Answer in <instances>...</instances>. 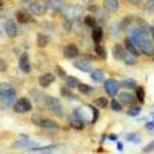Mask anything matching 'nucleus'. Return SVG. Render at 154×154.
I'll use <instances>...</instances> for the list:
<instances>
[{"mask_svg":"<svg viewBox=\"0 0 154 154\" xmlns=\"http://www.w3.org/2000/svg\"><path fill=\"white\" fill-rule=\"evenodd\" d=\"M91 79L94 82H105V74L102 69H94L91 71Z\"/></svg>","mask_w":154,"mask_h":154,"instance_id":"obj_23","label":"nucleus"},{"mask_svg":"<svg viewBox=\"0 0 154 154\" xmlns=\"http://www.w3.org/2000/svg\"><path fill=\"white\" fill-rule=\"evenodd\" d=\"M85 25L86 26H89V28H94L96 26V19L94 17H91V16H88V17H85Z\"/></svg>","mask_w":154,"mask_h":154,"instance_id":"obj_34","label":"nucleus"},{"mask_svg":"<svg viewBox=\"0 0 154 154\" xmlns=\"http://www.w3.org/2000/svg\"><path fill=\"white\" fill-rule=\"evenodd\" d=\"M119 88H120V83L116 80V79H106V80L103 82V89H105V93H106L109 97L117 96Z\"/></svg>","mask_w":154,"mask_h":154,"instance_id":"obj_7","label":"nucleus"},{"mask_svg":"<svg viewBox=\"0 0 154 154\" xmlns=\"http://www.w3.org/2000/svg\"><path fill=\"white\" fill-rule=\"evenodd\" d=\"M68 125L72 128V130H77V131H82L83 128H85V122L79 117H75L74 114L68 116Z\"/></svg>","mask_w":154,"mask_h":154,"instance_id":"obj_13","label":"nucleus"},{"mask_svg":"<svg viewBox=\"0 0 154 154\" xmlns=\"http://www.w3.org/2000/svg\"><path fill=\"white\" fill-rule=\"evenodd\" d=\"M94 106L99 109H102V108H108L109 106V100L106 99V97H97L96 100H94Z\"/></svg>","mask_w":154,"mask_h":154,"instance_id":"obj_22","label":"nucleus"},{"mask_svg":"<svg viewBox=\"0 0 154 154\" xmlns=\"http://www.w3.org/2000/svg\"><path fill=\"white\" fill-rule=\"evenodd\" d=\"M123 51H125V48H123V46H120V45H116V46L112 48V53H114V57L117 59V60H122V56H123Z\"/></svg>","mask_w":154,"mask_h":154,"instance_id":"obj_29","label":"nucleus"},{"mask_svg":"<svg viewBox=\"0 0 154 154\" xmlns=\"http://www.w3.org/2000/svg\"><path fill=\"white\" fill-rule=\"evenodd\" d=\"M96 54L100 59H106V49L102 46V45H96Z\"/></svg>","mask_w":154,"mask_h":154,"instance_id":"obj_31","label":"nucleus"},{"mask_svg":"<svg viewBox=\"0 0 154 154\" xmlns=\"http://www.w3.org/2000/svg\"><path fill=\"white\" fill-rule=\"evenodd\" d=\"M48 43H49V37L48 35H45V34H38L37 35V45L40 46V48L46 46Z\"/></svg>","mask_w":154,"mask_h":154,"instance_id":"obj_28","label":"nucleus"},{"mask_svg":"<svg viewBox=\"0 0 154 154\" xmlns=\"http://www.w3.org/2000/svg\"><path fill=\"white\" fill-rule=\"evenodd\" d=\"M16 89L12 88L9 83H0V99L5 105H14L16 103Z\"/></svg>","mask_w":154,"mask_h":154,"instance_id":"obj_1","label":"nucleus"},{"mask_svg":"<svg viewBox=\"0 0 154 154\" xmlns=\"http://www.w3.org/2000/svg\"><path fill=\"white\" fill-rule=\"evenodd\" d=\"M79 54H80L79 48H77L75 45H72V43H69V45H66L65 48H63V57L65 59H75Z\"/></svg>","mask_w":154,"mask_h":154,"instance_id":"obj_15","label":"nucleus"},{"mask_svg":"<svg viewBox=\"0 0 154 154\" xmlns=\"http://www.w3.org/2000/svg\"><path fill=\"white\" fill-rule=\"evenodd\" d=\"M125 139L128 140V142H133V143H140V136L139 134H136V133H130V134H126L125 136Z\"/></svg>","mask_w":154,"mask_h":154,"instance_id":"obj_30","label":"nucleus"},{"mask_svg":"<svg viewBox=\"0 0 154 154\" xmlns=\"http://www.w3.org/2000/svg\"><path fill=\"white\" fill-rule=\"evenodd\" d=\"M139 112H140V106H139V105L130 108V116H133V117H134V116H137Z\"/></svg>","mask_w":154,"mask_h":154,"instance_id":"obj_36","label":"nucleus"},{"mask_svg":"<svg viewBox=\"0 0 154 154\" xmlns=\"http://www.w3.org/2000/svg\"><path fill=\"white\" fill-rule=\"evenodd\" d=\"M103 9L109 14H116L120 9V2L119 0H103Z\"/></svg>","mask_w":154,"mask_h":154,"instance_id":"obj_11","label":"nucleus"},{"mask_svg":"<svg viewBox=\"0 0 154 154\" xmlns=\"http://www.w3.org/2000/svg\"><path fill=\"white\" fill-rule=\"evenodd\" d=\"M0 34H2V29H0Z\"/></svg>","mask_w":154,"mask_h":154,"instance_id":"obj_45","label":"nucleus"},{"mask_svg":"<svg viewBox=\"0 0 154 154\" xmlns=\"http://www.w3.org/2000/svg\"><path fill=\"white\" fill-rule=\"evenodd\" d=\"M102 37H103V29H102L100 26H96L93 28V40H94V43L96 45H100V42H102Z\"/></svg>","mask_w":154,"mask_h":154,"instance_id":"obj_20","label":"nucleus"},{"mask_svg":"<svg viewBox=\"0 0 154 154\" xmlns=\"http://www.w3.org/2000/svg\"><path fill=\"white\" fill-rule=\"evenodd\" d=\"M120 86L122 88H126V89H136L137 88V83L134 79H125L120 82Z\"/></svg>","mask_w":154,"mask_h":154,"instance_id":"obj_25","label":"nucleus"},{"mask_svg":"<svg viewBox=\"0 0 154 154\" xmlns=\"http://www.w3.org/2000/svg\"><path fill=\"white\" fill-rule=\"evenodd\" d=\"M79 91L83 94V96H89V94H93L94 93V88L93 86H89V85H86V83H79Z\"/></svg>","mask_w":154,"mask_h":154,"instance_id":"obj_24","label":"nucleus"},{"mask_svg":"<svg viewBox=\"0 0 154 154\" xmlns=\"http://www.w3.org/2000/svg\"><path fill=\"white\" fill-rule=\"evenodd\" d=\"M134 96H136L139 103H143V102H145V89H143V86H137Z\"/></svg>","mask_w":154,"mask_h":154,"instance_id":"obj_26","label":"nucleus"},{"mask_svg":"<svg viewBox=\"0 0 154 154\" xmlns=\"http://www.w3.org/2000/svg\"><path fill=\"white\" fill-rule=\"evenodd\" d=\"M5 32L8 37H16L19 34V26H17V23L16 22H12V20H6L5 22V26H3Z\"/></svg>","mask_w":154,"mask_h":154,"instance_id":"obj_12","label":"nucleus"},{"mask_svg":"<svg viewBox=\"0 0 154 154\" xmlns=\"http://www.w3.org/2000/svg\"><path fill=\"white\" fill-rule=\"evenodd\" d=\"M56 80V77H54V74H51V72H45V74H42L40 77H38V85H40L42 88H48L51 83H53Z\"/></svg>","mask_w":154,"mask_h":154,"instance_id":"obj_17","label":"nucleus"},{"mask_svg":"<svg viewBox=\"0 0 154 154\" xmlns=\"http://www.w3.org/2000/svg\"><path fill=\"white\" fill-rule=\"evenodd\" d=\"M43 106L54 116H63V106L60 103V100H57L56 97H51V96H45V102H43Z\"/></svg>","mask_w":154,"mask_h":154,"instance_id":"obj_3","label":"nucleus"},{"mask_svg":"<svg viewBox=\"0 0 154 154\" xmlns=\"http://www.w3.org/2000/svg\"><path fill=\"white\" fill-rule=\"evenodd\" d=\"M148 31H149V35H151V40L154 42V26H149Z\"/></svg>","mask_w":154,"mask_h":154,"instance_id":"obj_40","label":"nucleus"},{"mask_svg":"<svg viewBox=\"0 0 154 154\" xmlns=\"http://www.w3.org/2000/svg\"><path fill=\"white\" fill-rule=\"evenodd\" d=\"M143 9L146 12H154V0H146V3L143 5Z\"/></svg>","mask_w":154,"mask_h":154,"instance_id":"obj_33","label":"nucleus"},{"mask_svg":"<svg viewBox=\"0 0 154 154\" xmlns=\"http://www.w3.org/2000/svg\"><path fill=\"white\" fill-rule=\"evenodd\" d=\"M31 122L37 126L43 128V130H53V131H59L60 130V125L53 120V119H48V117H43V116H32L31 117Z\"/></svg>","mask_w":154,"mask_h":154,"instance_id":"obj_2","label":"nucleus"},{"mask_svg":"<svg viewBox=\"0 0 154 154\" xmlns=\"http://www.w3.org/2000/svg\"><path fill=\"white\" fill-rule=\"evenodd\" d=\"M6 66H8V65H6V62H5V60H0V71H5Z\"/></svg>","mask_w":154,"mask_h":154,"instance_id":"obj_39","label":"nucleus"},{"mask_svg":"<svg viewBox=\"0 0 154 154\" xmlns=\"http://www.w3.org/2000/svg\"><path fill=\"white\" fill-rule=\"evenodd\" d=\"M12 108H14L16 112L19 114H23V112H29L32 109V103H31V100L26 99V97H20L16 100V103L12 105Z\"/></svg>","mask_w":154,"mask_h":154,"instance_id":"obj_6","label":"nucleus"},{"mask_svg":"<svg viewBox=\"0 0 154 154\" xmlns=\"http://www.w3.org/2000/svg\"><path fill=\"white\" fill-rule=\"evenodd\" d=\"M12 146L14 148H29V149H32V148L37 146V142H34V140H31L28 137H22V139L16 140V142L12 143Z\"/></svg>","mask_w":154,"mask_h":154,"instance_id":"obj_10","label":"nucleus"},{"mask_svg":"<svg viewBox=\"0 0 154 154\" xmlns=\"http://www.w3.org/2000/svg\"><path fill=\"white\" fill-rule=\"evenodd\" d=\"M109 106H111L114 111H122V108H123V106H122V103H120V102H119L117 99H112V100L109 102Z\"/></svg>","mask_w":154,"mask_h":154,"instance_id":"obj_32","label":"nucleus"},{"mask_svg":"<svg viewBox=\"0 0 154 154\" xmlns=\"http://www.w3.org/2000/svg\"><path fill=\"white\" fill-rule=\"evenodd\" d=\"M108 137H109V140H117V136H116V134H109Z\"/></svg>","mask_w":154,"mask_h":154,"instance_id":"obj_43","label":"nucleus"},{"mask_svg":"<svg viewBox=\"0 0 154 154\" xmlns=\"http://www.w3.org/2000/svg\"><path fill=\"white\" fill-rule=\"evenodd\" d=\"M152 26H154V25H152Z\"/></svg>","mask_w":154,"mask_h":154,"instance_id":"obj_47","label":"nucleus"},{"mask_svg":"<svg viewBox=\"0 0 154 154\" xmlns=\"http://www.w3.org/2000/svg\"><path fill=\"white\" fill-rule=\"evenodd\" d=\"M123 45H125V49L128 51V53H131V54H133V56H136V57H139V56H140V53H139V49L136 48L134 42L131 40L130 37H126L125 40H123Z\"/></svg>","mask_w":154,"mask_h":154,"instance_id":"obj_18","label":"nucleus"},{"mask_svg":"<svg viewBox=\"0 0 154 154\" xmlns=\"http://www.w3.org/2000/svg\"><path fill=\"white\" fill-rule=\"evenodd\" d=\"M151 151H154V140H151L146 146H143V152H151Z\"/></svg>","mask_w":154,"mask_h":154,"instance_id":"obj_37","label":"nucleus"},{"mask_svg":"<svg viewBox=\"0 0 154 154\" xmlns=\"http://www.w3.org/2000/svg\"><path fill=\"white\" fill-rule=\"evenodd\" d=\"M122 105H130V106H136L137 105V99L133 93L130 91H123V93H119V99H117Z\"/></svg>","mask_w":154,"mask_h":154,"instance_id":"obj_8","label":"nucleus"},{"mask_svg":"<svg viewBox=\"0 0 154 154\" xmlns=\"http://www.w3.org/2000/svg\"><path fill=\"white\" fill-rule=\"evenodd\" d=\"M128 3H131V5H134V6H137V5L140 3V0H128Z\"/></svg>","mask_w":154,"mask_h":154,"instance_id":"obj_42","label":"nucleus"},{"mask_svg":"<svg viewBox=\"0 0 154 154\" xmlns=\"http://www.w3.org/2000/svg\"><path fill=\"white\" fill-rule=\"evenodd\" d=\"M62 94L66 96V97H69V99H77L74 94H71V89H69L68 86H63V88H62Z\"/></svg>","mask_w":154,"mask_h":154,"instance_id":"obj_35","label":"nucleus"},{"mask_svg":"<svg viewBox=\"0 0 154 154\" xmlns=\"http://www.w3.org/2000/svg\"><path fill=\"white\" fill-rule=\"evenodd\" d=\"M46 9H48V6L42 0H31L28 3V12L31 16H43Z\"/></svg>","mask_w":154,"mask_h":154,"instance_id":"obj_5","label":"nucleus"},{"mask_svg":"<svg viewBox=\"0 0 154 154\" xmlns=\"http://www.w3.org/2000/svg\"><path fill=\"white\" fill-rule=\"evenodd\" d=\"M56 72H57L60 77H63V79H66V74H65V71L62 69V66H57V68H56Z\"/></svg>","mask_w":154,"mask_h":154,"instance_id":"obj_38","label":"nucleus"},{"mask_svg":"<svg viewBox=\"0 0 154 154\" xmlns=\"http://www.w3.org/2000/svg\"><path fill=\"white\" fill-rule=\"evenodd\" d=\"M16 17H17V20L20 23H29V22H32V16L29 14L28 11H19L16 14Z\"/></svg>","mask_w":154,"mask_h":154,"instance_id":"obj_19","label":"nucleus"},{"mask_svg":"<svg viewBox=\"0 0 154 154\" xmlns=\"http://www.w3.org/2000/svg\"><path fill=\"white\" fill-rule=\"evenodd\" d=\"M122 62H125L126 65H136V63H137V57L133 56L131 53H128V51L125 49L123 51V56H122Z\"/></svg>","mask_w":154,"mask_h":154,"instance_id":"obj_21","label":"nucleus"},{"mask_svg":"<svg viewBox=\"0 0 154 154\" xmlns=\"http://www.w3.org/2000/svg\"><path fill=\"white\" fill-rule=\"evenodd\" d=\"M83 14V8L80 5H69L66 6V9L63 11V19H65V22H75L79 20Z\"/></svg>","mask_w":154,"mask_h":154,"instance_id":"obj_4","label":"nucleus"},{"mask_svg":"<svg viewBox=\"0 0 154 154\" xmlns=\"http://www.w3.org/2000/svg\"><path fill=\"white\" fill-rule=\"evenodd\" d=\"M146 130H149V131H154V122H151V123H146Z\"/></svg>","mask_w":154,"mask_h":154,"instance_id":"obj_41","label":"nucleus"},{"mask_svg":"<svg viewBox=\"0 0 154 154\" xmlns=\"http://www.w3.org/2000/svg\"><path fill=\"white\" fill-rule=\"evenodd\" d=\"M152 59H154V57H152Z\"/></svg>","mask_w":154,"mask_h":154,"instance_id":"obj_48","label":"nucleus"},{"mask_svg":"<svg viewBox=\"0 0 154 154\" xmlns=\"http://www.w3.org/2000/svg\"><path fill=\"white\" fill-rule=\"evenodd\" d=\"M19 68H20V71L26 72V74L31 71V63H29V57H28L26 53H23L20 56V59H19Z\"/></svg>","mask_w":154,"mask_h":154,"instance_id":"obj_16","label":"nucleus"},{"mask_svg":"<svg viewBox=\"0 0 154 154\" xmlns=\"http://www.w3.org/2000/svg\"><path fill=\"white\" fill-rule=\"evenodd\" d=\"M46 6L54 12H63L66 9V0H46Z\"/></svg>","mask_w":154,"mask_h":154,"instance_id":"obj_9","label":"nucleus"},{"mask_svg":"<svg viewBox=\"0 0 154 154\" xmlns=\"http://www.w3.org/2000/svg\"><path fill=\"white\" fill-rule=\"evenodd\" d=\"M79 79L77 77H74V75H66V86L69 88V89H72V88H77L79 86Z\"/></svg>","mask_w":154,"mask_h":154,"instance_id":"obj_27","label":"nucleus"},{"mask_svg":"<svg viewBox=\"0 0 154 154\" xmlns=\"http://www.w3.org/2000/svg\"><path fill=\"white\" fill-rule=\"evenodd\" d=\"M152 119H154V114H152Z\"/></svg>","mask_w":154,"mask_h":154,"instance_id":"obj_46","label":"nucleus"},{"mask_svg":"<svg viewBox=\"0 0 154 154\" xmlns=\"http://www.w3.org/2000/svg\"><path fill=\"white\" fill-rule=\"evenodd\" d=\"M72 65H74V68H77V69H80V71H83V72H91V62H88V60H85V59H77V60H74L72 62Z\"/></svg>","mask_w":154,"mask_h":154,"instance_id":"obj_14","label":"nucleus"},{"mask_svg":"<svg viewBox=\"0 0 154 154\" xmlns=\"http://www.w3.org/2000/svg\"><path fill=\"white\" fill-rule=\"evenodd\" d=\"M117 149H119V151H122V149H123V145H122L120 142H117Z\"/></svg>","mask_w":154,"mask_h":154,"instance_id":"obj_44","label":"nucleus"}]
</instances>
